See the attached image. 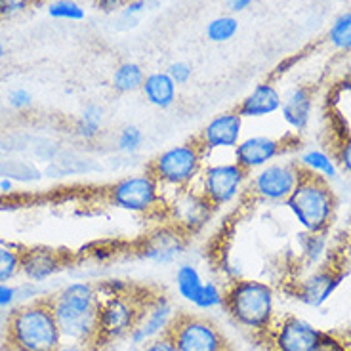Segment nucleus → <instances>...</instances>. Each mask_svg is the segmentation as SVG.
Here are the masks:
<instances>
[{
	"label": "nucleus",
	"instance_id": "12",
	"mask_svg": "<svg viewBox=\"0 0 351 351\" xmlns=\"http://www.w3.org/2000/svg\"><path fill=\"white\" fill-rule=\"evenodd\" d=\"M174 317V307L167 296L158 294L149 300L145 298L140 321H138L136 328L128 334V342L132 348H141L160 334H167Z\"/></svg>",
	"mask_w": 351,
	"mask_h": 351
},
{
	"label": "nucleus",
	"instance_id": "14",
	"mask_svg": "<svg viewBox=\"0 0 351 351\" xmlns=\"http://www.w3.org/2000/svg\"><path fill=\"white\" fill-rule=\"evenodd\" d=\"M287 147H289V143L281 138L250 136V138L239 141V145L233 149V160L250 174V172L267 167L275 158L282 157Z\"/></svg>",
	"mask_w": 351,
	"mask_h": 351
},
{
	"label": "nucleus",
	"instance_id": "19",
	"mask_svg": "<svg viewBox=\"0 0 351 351\" xmlns=\"http://www.w3.org/2000/svg\"><path fill=\"white\" fill-rule=\"evenodd\" d=\"M282 121L294 132H304L309 126L313 113V92L307 86L290 88L281 104Z\"/></svg>",
	"mask_w": 351,
	"mask_h": 351
},
{
	"label": "nucleus",
	"instance_id": "39",
	"mask_svg": "<svg viewBox=\"0 0 351 351\" xmlns=\"http://www.w3.org/2000/svg\"><path fill=\"white\" fill-rule=\"evenodd\" d=\"M130 0H94L97 10L106 12V14H114L119 10H124V6L128 4Z\"/></svg>",
	"mask_w": 351,
	"mask_h": 351
},
{
	"label": "nucleus",
	"instance_id": "10",
	"mask_svg": "<svg viewBox=\"0 0 351 351\" xmlns=\"http://www.w3.org/2000/svg\"><path fill=\"white\" fill-rule=\"evenodd\" d=\"M168 334L178 351H228L223 334L204 317L176 313Z\"/></svg>",
	"mask_w": 351,
	"mask_h": 351
},
{
	"label": "nucleus",
	"instance_id": "11",
	"mask_svg": "<svg viewBox=\"0 0 351 351\" xmlns=\"http://www.w3.org/2000/svg\"><path fill=\"white\" fill-rule=\"evenodd\" d=\"M165 212L172 221V226L182 229L185 235H193L197 231H201L208 219L212 218V208L208 201L201 195L199 189L187 187V189H178L172 195V199L167 201Z\"/></svg>",
	"mask_w": 351,
	"mask_h": 351
},
{
	"label": "nucleus",
	"instance_id": "35",
	"mask_svg": "<svg viewBox=\"0 0 351 351\" xmlns=\"http://www.w3.org/2000/svg\"><path fill=\"white\" fill-rule=\"evenodd\" d=\"M8 106L16 111H25L33 106V96L29 94L25 88H16L8 94Z\"/></svg>",
	"mask_w": 351,
	"mask_h": 351
},
{
	"label": "nucleus",
	"instance_id": "21",
	"mask_svg": "<svg viewBox=\"0 0 351 351\" xmlns=\"http://www.w3.org/2000/svg\"><path fill=\"white\" fill-rule=\"evenodd\" d=\"M141 92L153 107L168 109L176 104L178 86L174 84V80L168 77L167 71H157V73L145 75Z\"/></svg>",
	"mask_w": 351,
	"mask_h": 351
},
{
	"label": "nucleus",
	"instance_id": "42",
	"mask_svg": "<svg viewBox=\"0 0 351 351\" xmlns=\"http://www.w3.org/2000/svg\"><path fill=\"white\" fill-rule=\"evenodd\" d=\"M315 351H346V350H343V346L338 342V340H334L332 336L325 334V336H323V340H321V343H319V348H317Z\"/></svg>",
	"mask_w": 351,
	"mask_h": 351
},
{
	"label": "nucleus",
	"instance_id": "27",
	"mask_svg": "<svg viewBox=\"0 0 351 351\" xmlns=\"http://www.w3.org/2000/svg\"><path fill=\"white\" fill-rule=\"evenodd\" d=\"M326 38L336 50H343V52L351 50V12H343L334 19Z\"/></svg>",
	"mask_w": 351,
	"mask_h": 351
},
{
	"label": "nucleus",
	"instance_id": "47",
	"mask_svg": "<svg viewBox=\"0 0 351 351\" xmlns=\"http://www.w3.org/2000/svg\"><path fill=\"white\" fill-rule=\"evenodd\" d=\"M6 351H14V350H8V348H6Z\"/></svg>",
	"mask_w": 351,
	"mask_h": 351
},
{
	"label": "nucleus",
	"instance_id": "15",
	"mask_svg": "<svg viewBox=\"0 0 351 351\" xmlns=\"http://www.w3.org/2000/svg\"><path fill=\"white\" fill-rule=\"evenodd\" d=\"M325 332L298 317H287L273 330L275 351H315Z\"/></svg>",
	"mask_w": 351,
	"mask_h": 351
},
{
	"label": "nucleus",
	"instance_id": "43",
	"mask_svg": "<svg viewBox=\"0 0 351 351\" xmlns=\"http://www.w3.org/2000/svg\"><path fill=\"white\" fill-rule=\"evenodd\" d=\"M56 351H97V346L94 343H79V342H67L62 343Z\"/></svg>",
	"mask_w": 351,
	"mask_h": 351
},
{
	"label": "nucleus",
	"instance_id": "25",
	"mask_svg": "<svg viewBox=\"0 0 351 351\" xmlns=\"http://www.w3.org/2000/svg\"><path fill=\"white\" fill-rule=\"evenodd\" d=\"M104 107L97 104H90L82 109L79 121L75 123V134L80 140L94 141L101 132V124H104Z\"/></svg>",
	"mask_w": 351,
	"mask_h": 351
},
{
	"label": "nucleus",
	"instance_id": "45",
	"mask_svg": "<svg viewBox=\"0 0 351 351\" xmlns=\"http://www.w3.org/2000/svg\"><path fill=\"white\" fill-rule=\"evenodd\" d=\"M0 191H2V193H10V191H14V182H12L10 178L0 180Z\"/></svg>",
	"mask_w": 351,
	"mask_h": 351
},
{
	"label": "nucleus",
	"instance_id": "1",
	"mask_svg": "<svg viewBox=\"0 0 351 351\" xmlns=\"http://www.w3.org/2000/svg\"><path fill=\"white\" fill-rule=\"evenodd\" d=\"M50 302L63 340L97 346V317L101 298L96 285L71 282L56 292Z\"/></svg>",
	"mask_w": 351,
	"mask_h": 351
},
{
	"label": "nucleus",
	"instance_id": "18",
	"mask_svg": "<svg viewBox=\"0 0 351 351\" xmlns=\"http://www.w3.org/2000/svg\"><path fill=\"white\" fill-rule=\"evenodd\" d=\"M343 279H346L343 271H338V269H332V267L330 269L323 267L313 275H309L306 281L300 282L298 300L311 307L325 306L328 298L336 292V289L342 285Z\"/></svg>",
	"mask_w": 351,
	"mask_h": 351
},
{
	"label": "nucleus",
	"instance_id": "9",
	"mask_svg": "<svg viewBox=\"0 0 351 351\" xmlns=\"http://www.w3.org/2000/svg\"><path fill=\"white\" fill-rule=\"evenodd\" d=\"M248 172L239 167L237 162H214L204 165L199 176V191L208 201L214 210L228 206L243 193L248 184Z\"/></svg>",
	"mask_w": 351,
	"mask_h": 351
},
{
	"label": "nucleus",
	"instance_id": "29",
	"mask_svg": "<svg viewBox=\"0 0 351 351\" xmlns=\"http://www.w3.org/2000/svg\"><path fill=\"white\" fill-rule=\"evenodd\" d=\"M48 16L65 21H82L86 18V12L77 0H53L48 4Z\"/></svg>",
	"mask_w": 351,
	"mask_h": 351
},
{
	"label": "nucleus",
	"instance_id": "28",
	"mask_svg": "<svg viewBox=\"0 0 351 351\" xmlns=\"http://www.w3.org/2000/svg\"><path fill=\"white\" fill-rule=\"evenodd\" d=\"M21 271V248L0 245V282L12 281Z\"/></svg>",
	"mask_w": 351,
	"mask_h": 351
},
{
	"label": "nucleus",
	"instance_id": "7",
	"mask_svg": "<svg viewBox=\"0 0 351 351\" xmlns=\"http://www.w3.org/2000/svg\"><path fill=\"white\" fill-rule=\"evenodd\" d=\"M143 302L145 298H138L132 292L124 296L101 298L99 317H97V343H109L128 338V334L140 321Z\"/></svg>",
	"mask_w": 351,
	"mask_h": 351
},
{
	"label": "nucleus",
	"instance_id": "37",
	"mask_svg": "<svg viewBox=\"0 0 351 351\" xmlns=\"http://www.w3.org/2000/svg\"><path fill=\"white\" fill-rule=\"evenodd\" d=\"M336 165L351 178V138L340 141V145L336 149Z\"/></svg>",
	"mask_w": 351,
	"mask_h": 351
},
{
	"label": "nucleus",
	"instance_id": "38",
	"mask_svg": "<svg viewBox=\"0 0 351 351\" xmlns=\"http://www.w3.org/2000/svg\"><path fill=\"white\" fill-rule=\"evenodd\" d=\"M140 351H178L174 340L170 338V334H160L157 338H153L145 346H141Z\"/></svg>",
	"mask_w": 351,
	"mask_h": 351
},
{
	"label": "nucleus",
	"instance_id": "31",
	"mask_svg": "<svg viewBox=\"0 0 351 351\" xmlns=\"http://www.w3.org/2000/svg\"><path fill=\"white\" fill-rule=\"evenodd\" d=\"M141 145H143V132L138 126H134V124L124 126L123 130L119 132V136H117V149L123 151L126 155H132V153L140 151Z\"/></svg>",
	"mask_w": 351,
	"mask_h": 351
},
{
	"label": "nucleus",
	"instance_id": "5",
	"mask_svg": "<svg viewBox=\"0 0 351 351\" xmlns=\"http://www.w3.org/2000/svg\"><path fill=\"white\" fill-rule=\"evenodd\" d=\"M204 158L206 151L202 149L197 138H193L158 153L149 162L147 172L157 180L162 189H187L193 187L195 182H199V176L204 168Z\"/></svg>",
	"mask_w": 351,
	"mask_h": 351
},
{
	"label": "nucleus",
	"instance_id": "23",
	"mask_svg": "<svg viewBox=\"0 0 351 351\" xmlns=\"http://www.w3.org/2000/svg\"><path fill=\"white\" fill-rule=\"evenodd\" d=\"M143 80H145V73L141 69V65L134 62H124L114 69L113 77H111V86L117 94H130V92L141 90Z\"/></svg>",
	"mask_w": 351,
	"mask_h": 351
},
{
	"label": "nucleus",
	"instance_id": "30",
	"mask_svg": "<svg viewBox=\"0 0 351 351\" xmlns=\"http://www.w3.org/2000/svg\"><path fill=\"white\" fill-rule=\"evenodd\" d=\"M302 237H304L302 239V252L306 256L307 262L317 263L321 258H325L326 246H328L326 233H306Z\"/></svg>",
	"mask_w": 351,
	"mask_h": 351
},
{
	"label": "nucleus",
	"instance_id": "4",
	"mask_svg": "<svg viewBox=\"0 0 351 351\" xmlns=\"http://www.w3.org/2000/svg\"><path fill=\"white\" fill-rule=\"evenodd\" d=\"M285 204L306 233H326L332 226L338 201L330 182L304 172Z\"/></svg>",
	"mask_w": 351,
	"mask_h": 351
},
{
	"label": "nucleus",
	"instance_id": "8",
	"mask_svg": "<svg viewBox=\"0 0 351 351\" xmlns=\"http://www.w3.org/2000/svg\"><path fill=\"white\" fill-rule=\"evenodd\" d=\"M302 176L304 170L300 168L298 160H273L267 167L252 172L246 185L256 201L277 204L287 202Z\"/></svg>",
	"mask_w": 351,
	"mask_h": 351
},
{
	"label": "nucleus",
	"instance_id": "6",
	"mask_svg": "<svg viewBox=\"0 0 351 351\" xmlns=\"http://www.w3.org/2000/svg\"><path fill=\"white\" fill-rule=\"evenodd\" d=\"M107 202L119 210L149 216L167 208L165 189L145 170L140 174L124 176L107 189Z\"/></svg>",
	"mask_w": 351,
	"mask_h": 351
},
{
	"label": "nucleus",
	"instance_id": "32",
	"mask_svg": "<svg viewBox=\"0 0 351 351\" xmlns=\"http://www.w3.org/2000/svg\"><path fill=\"white\" fill-rule=\"evenodd\" d=\"M197 309H202V311H208V309H216V307L223 306V290L219 289L216 282L206 281L202 285L201 294L199 298L193 304Z\"/></svg>",
	"mask_w": 351,
	"mask_h": 351
},
{
	"label": "nucleus",
	"instance_id": "22",
	"mask_svg": "<svg viewBox=\"0 0 351 351\" xmlns=\"http://www.w3.org/2000/svg\"><path fill=\"white\" fill-rule=\"evenodd\" d=\"M298 165L306 174L325 178L326 182H332L338 178L336 160L332 158V155H328L321 149H306L304 153H300Z\"/></svg>",
	"mask_w": 351,
	"mask_h": 351
},
{
	"label": "nucleus",
	"instance_id": "44",
	"mask_svg": "<svg viewBox=\"0 0 351 351\" xmlns=\"http://www.w3.org/2000/svg\"><path fill=\"white\" fill-rule=\"evenodd\" d=\"M254 0H226V4H228V8L231 10V12H235V14H239V12H245L246 8H250V4H252Z\"/></svg>",
	"mask_w": 351,
	"mask_h": 351
},
{
	"label": "nucleus",
	"instance_id": "26",
	"mask_svg": "<svg viewBox=\"0 0 351 351\" xmlns=\"http://www.w3.org/2000/svg\"><path fill=\"white\" fill-rule=\"evenodd\" d=\"M239 21L233 16H219L206 23V38L210 43H229L237 35Z\"/></svg>",
	"mask_w": 351,
	"mask_h": 351
},
{
	"label": "nucleus",
	"instance_id": "16",
	"mask_svg": "<svg viewBox=\"0 0 351 351\" xmlns=\"http://www.w3.org/2000/svg\"><path fill=\"white\" fill-rule=\"evenodd\" d=\"M187 235L176 226H162L141 241L140 256L153 263H172L184 254Z\"/></svg>",
	"mask_w": 351,
	"mask_h": 351
},
{
	"label": "nucleus",
	"instance_id": "20",
	"mask_svg": "<svg viewBox=\"0 0 351 351\" xmlns=\"http://www.w3.org/2000/svg\"><path fill=\"white\" fill-rule=\"evenodd\" d=\"M282 96L273 82H262L245 97L241 99L235 109L243 119H263L275 114L281 109Z\"/></svg>",
	"mask_w": 351,
	"mask_h": 351
},
{
	"label": "nucleus",
	"instance_id": "17",
	"mask_svg": "<svg viewBox=\"0 0 351 351\" xmlns=\"http://www.w3.org/2000/svg\"><path fill=\"white\" fill-rule=\"evenodd\" d=\"M67 260L62 250L50 246H27L21 248V273L29 281L43 282L62 271Z\"/></svg>",
	"mask_w": 351,
	"mask_h": 351
},
{
	"label": "nucleus",
	"instance_id": "2",
	"mask_svg": "<svg viewBox=\"0 0 351 351\" xmlns=\"http://www.w3.org/2000/svg\"><path fill=\"white\" fill-rule=\"evenodd\" d=\"M63 343L50 298L16 307L6 325V348L14 351H56Z\"/></svg>",
	"mask_w": 351,
	"mask_h": 351
},
{
	"label": "nucleus",
	"instance_id": "3",
	"mask_svg": "<svg viewBox=\"0 0 351 351\" xmlns=\"http://www.w3.org/2000/svg\"><path fill=\"white\" fill-rule=\"evenodd\" d=\"M229 317L250 332H267L275 319V292L263 281L237 279L223 290Z\"/></svg>",
	"mask_w": 351,
	"mask_h": 351
},
{
	"label": "nucleus",
	"instance_id": "33",
	"mask_svg": "<svg viewBox=\"0 0 351 351\" xmlns=\"http://www.w3.org/2000/svg\"><path fill=\"white\" fill-rule=\"evenodd\" d=\"M99 298H107V296H124L130 294L132 285L123 279H109V281H101L96 285Z\"/></svg>",
	"mask_w": 351,
	"mask_h": 351
},
{
	"label": "nucleus",
	"instance_id": "36",
	"mask_svg": "<svg viewBox=\"0 0 351 351\" xmlns=\"http://www.w3.org/2000/svg\"><path fill=\"white\" fill-rule=\"evenodd\" d=\"M35 0H0V18H12L25 12Z\"/></svg>",
	"mask_w": 351,
	"mask_h": 351
},
{
	"label": "nucleus",
	"instance_id": "34",
	"mask_svg": "<svg viewBox=\"0 0 351 351\" xmlns=\"http://www.w3.org/2000/svg\"><path fill=\"white\" fill-rule=\"evenodd\" d=\"M167 73L168 77L174 80L176 86H180V84H187L189 82L191 75H193V67L187 62H174L168 65Z\"/></svg>",
	"mask_w": 351,
	"mask_h": 351
},
{
	"label": "nucleus",
	"instance_id": "24",
	"mask_svg": "<svg viewBox=\"0 0 351 351\" xmlns=\"http://www.w3.org/2000/svg\"><path fill=\"white\" fill-rule=\"evenodd\" d=\"M202 281L201 273L199 269L191 265V263H182L178 269H176V287H178V292H180V296L185 300V302H189L191 306H193L197 298H199V294H201L202 290Z\"/></svg>",
	"mask_w": 351,
	"mask_h": 351
},
{
	"label": "nucleus",
	"instance_id": "41",
	"mask_svg": "<svg viewBox=\"0 0 351 351\" xmlns=\"http://www.w3.org/2000/svg\"><path fill=\"white\" fill-rule=\"evenodd\" d=\"M145 8H147V2H145V0H130V2L124 6L123 14L126 18H134V16L141 14Z\"/></svg>",
	"mask_w": 351,
	"mask_h": 351
},
{
	"label": "nucleus",
	"instance_id": "40",
	"mask_svg": "<svg viewBox=\"0 0 351 351\" xmlns=\"http://www.w3.org/2000/svg\"><path fill=\"white\" fill-rule=\"evenodd\" d=\"M16 296V289L10 287L8 282H0V307H8L14 304Z\"/></svg>",
	"mask_w": 351,
	"mask_h": 351
},
{
	"label": "nucleus",
	"instance_id": "13",
	"mask_svg": "<svg viewBox=\"0 0 351 351\" xmlns=\"http://www.w3.org/2000/svg\"><path fill=\"white\" fill-rule=\"evenodd\" d=\"M243 117L237 113V109L223 111L216 114L206 126L199 132L197 141L206 153L219 149H235L239 141L243 140Z\"/></svg>",
	"mask_w": 351,
	"mask_h": 351
},
{
	"label": "nucleus",
	"instance_id": "46",
	"mask_svg": "<svg viewBox=\"0 0 351 351\" xmlns=\"http://www.w3.org/2000/svg\"><path fill=\"white\" fill-rule=\"evenodd\" d=\"M6 56V48H4V44H2V40H0V60Z\"/></svg>",
	"mask_w": 351,
	"mask_h": 351
}]
</instances>
